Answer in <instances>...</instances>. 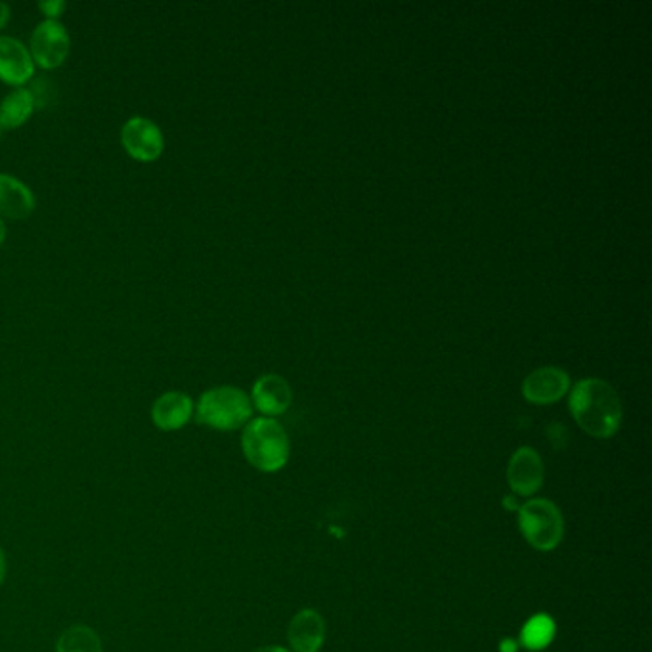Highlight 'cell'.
<instances>
[{"instance_id": "cell-1", "label": "cell", "mask_w": 652, "mask_h": 652, "mask_svg": "<svg viewBox=\"0 0 652 652\" xmlns=\"http://www.w3.org/2000/svg\"><path fill=\"white\" fill-rule=\"evenodd\" d=\"M578 427L593 438H610L621 425V400L613 384L598 377L580 379L568 399Z\"/></svg>"}, {"instance_id": "cell-2", "label": "cell", "mask_w": 652, "mask_h": 652, "mask_svg": "<svg viewBox=\"0 0 652 652\" xmlns=\"http://www.w3.org/2000/svg\"><path fill=\"white\" fill-rule=\"evenodd\" d=\"M246 460L262 473H276L289 461V437L272 417H257L249 422L241 435Z\"/></svg>"}, {"instance_id": "cell-3", "label": "cell", "mask_w": 652, "mask_h": 652, "mask_svg": "<svg viewBox=\"0 0 652 652\" xmlns=\"http://www.w3.org/2000/svg\"><path fill=\"white\" fill-rule=\"evenodd\" d=\"M253 415V404L238 387L223 384L201 394L195 417L215 430L241 429Z\"/></svg>"}, {"instance_id": "cell-4", "label": "cell", "mask_w": 652, "mask_h": 652, "mask_svg": "<svg viewBox=\"0 0 652 652\" xmlns=\"http://www.w3.org/2000/svg\"><path fill=\"white\" fill-rule=\"evenodd\" d=\"M522 536L537 552H552L565 536V519L549 499H530L519 507Z\"/></svg>"}, {"instance_id": "cell-5", "label": "cell", "mask_w": 652, "mask_h": 652, "mask_svg": "<svg viewBox=\"0 0 652 652\" xmlns=\"http://www.w3.org/2000/svg\"><path fill=\"white\" fill-rule=\"evenodd\" d=\"M70 48V33L58 20H45L37 25L29 43L33 63H37L43 70L60 68L68 60Z\"/></svg>"}, {"instance_id": "cell-6", "label": "cell", "mask_w": 652, "mask_h": 652, "mask_svg": "<svg viewBox=\"0 0 652 652\" xmlns=\"http://www.w3.org/2000/svg\"><path fill=\"white\" fill-rule=\"evenodd\" d=\"M121 144L132 159L152 163L159 159L165 150L163 132L152 119L132 117L121 129Z\"/></svg>"}, {"instance_id": "cell-7", "label": "cell", "mask_w": 652, "mask_h": 652, "mask_svg": "<svg viewBox=\"0 0 652 652\" xmlns=\"http://www.w3.org/2000/svg\"><path fill=\"white\" fill-rule=\"evenodd\" d=\"M568 391H570V376L557 366L534 369L522 381V396L536 406L555 404Z\"/></svg>"}, {"instance_id": "cell-8", "label": "cell", "mask_w": 652, "mask_h": 652, "mask_svg": "<svg viewBox=\"0 0 652 652\" xmlns=\"http://www.w3.org/2000/svg\"><path fill=\"white\" fill-rule=\"evenodd\" d=\"M544 478V461L534 448L522 446L511 455L507 465V481L514 494L534 496L542 488Z\"/></svg>"}, {"instance_id": "cell-9", "label": "cell", "mask_w": 652, "mask_h": 652, "mask_svg": "<svg viewBox=\"0 0 652 652\" xmlns=\"http://www.w3.org/2000/svg\"><path fill=\"white\" fill-rule=\"evenodd\" d=\"M35 75L32 52L22 40L0 37V81L22 88Z\"/></svg>"}, {"instance_id": "cell-10", "label": "cell", "mask_w": 652, "mask_h": 652, "mask_svg": "<svg viewBox=\"0 0 652 652\" xmlns=\"http://www.w3.org/2000/svg\"><path fill=\"white\" fill-rule=\"evenodd\" d=\"M293 402L292 384L276 374L259 377L251 392V404L266 417H276L289 410Z\"/></svg>"}, {"instance_id": "cell-11", "label": "cell", "mask_w": 652, "mask_h": 652, "mask_svg": "<svg viewBox=\"0 0 652 652\" xmlns=\"http://www.w3.org/2000/svg\"><path fill=\"white\" fill-rule=\"evenodd\" d=\"M192 415L193 402L186 392H165L152 406V422L162 430L182 429L192 419Z\"/></svg>"}, {"instance_id": "cell-12", "label": "cell", "mask_w": 652, "mask_h": 652, "mask_svg": "<svg viewBox=\"0 0 652 652\" xmlns=\"http://www.w3.org/2000/svg\"><path fill=\"white\" fill-rule=\"evenodd\" d=\"M289 644L295 652H320L325 641V621L322 614L312 608L295 614L289 629Z\"/></svg>"}, {"instance_id": "cell-13", "label": "cell", "mask_w": 652, "mask_h": 652, "mask_svg": "<svg viewBox=\"0 0 652 652\" xmlns=\"http://www.w3.org/2000/svg\"><path fill=\"white\" fill-rule=\"evenodd\" d=\"M35 195L32 190L10 175H0V218H14L22 221L35 211Z\"/></svg>"}, {"instance_id": "cell-14", "label": "cell", "mask_w": 652, "mask_h": 652, "mask_svg": "<svg viewBox=\"0 0 652 652\" xmlns=\"http://www.w3.org/2000/svg\"><path fill=\"white\" fill-rule=\"evenodd\" d=\"M33 109L35 102L29 88H14L0 102V129L12 131L22 127L33 116Z\"/></svg>"}, {"instance_id": "cell-15", "label": "cell", "mask_w": 652, "mask_h": 652, "mask_svg": "<svg viewBox=\"0 0 652 652\" xmlns=\"http://www.w3.org/2000/svg\"><path fill=\"white\" fill-rule=\"evenodd\" d=\"M555 621L549 614H536L532 616L521 631V643L529 651H544L549 647L555 637Z\"/></svg>"}, {"instance_id": "cell-16", "label": "cell", "mask_w": 652, "mask_h": 652, "mask_svg": "<svg viewBox=\"0 0 652 652\" xmlns=\"http://www.w3.org/2000/svg\"><path fill=\"white\" fill-rule=\"evenodd\" d=\"M56 652H102L100 636L88 626H71L58 639Z\"/></svg>"}, {"instance_id": "cell-17", "label": "cell", "mask_w": 652, "mask_h": 652, "mask_svg": "<svg viewBox=\"0 0 652 652\" xmlns=\"http://www.w3.org/2000/svg\"><path fill=\"white\" fill-rule=\"evenodd\" d=\"M68 9V4L63 0H43L39 4V10L47 16V20H58Z\"/></svg>"}, {"instance_id": "cell-18", "label": "cell", "mask_w": 652, "mask_h": 652, "mask_svg": "<svg viewBox=\"0 0 652 652\" xmlns=\"http://www.w3.org/2000/svg\"><path fill=\"white\" fill-rule=\"evenodd\" d=\"M10 22V7L7 2H0V29H4Z\"/></svg>"}, {"instance_id": "cell-19", "label": "cell", "mask_w": 652, "mask_h": 652, "mask_svg": "<svg viewBox=\"0 0 652 652\" xmlns=\"http://www.w3.org/2000/svg\"><path fill=\"white\" fill-rule=\"evenodd\" d=\"M4 576H7V555L0 547V583L4 582Z\"/></svg>"}, {"instance_id": "cell-20", "label": "cell", "mask_w": 652, "mask_h": 652, "mask_svg": "<svg viewBox=\"0 0 652 652\" xmlns=\"http://www.w3.org/2000/svg\"><path fill=\"white\" fill-rule=\"evenodd\" d=\"M499 649H501V652H517V643L513 639H506L503 643L499 644Z\"/></svg>"}, {"instance_id": "cell-21", "label": "cell", "mask_w": 652, "mask_h": 652, "mask_svg": "<svg viewBox=\"0 0 652 652\" xmlns=\"http://www.w3.org/2000/svg\"><path fill=\"white\" fill-rule=\"evenodd\" d=\"M254 652H289L285 651L284 647H276V644H270V647H262V649H257Z\"/></svg>"}, {"instance_id": "cell-22", "label": "cell", "mask_w": 652, "mask_h": 652, "mask_svg": "<svg viewBox=\"0 0 652 652\" xmlns=\"http://www.w3.org/2000/svg\"><path fill=\"white\" fill-rule=\"evenodd\" d=\"M4 239H7V224L0 218V246L4 244Z\"/></svg>"}, {"instance_id": "cell-23", "label": "cell", "mask_w": 652, "mask_h": 652, "mask_svg": "<svg viewBox=\"0 0 652 652\" xmlns=\"http://www.w3.org/2000/svg\"><path fill=\"white\" fill-rule=\"evenodd\" d=\"M0 131H2V129H0Z\"/></svg>"}]
</instances>
